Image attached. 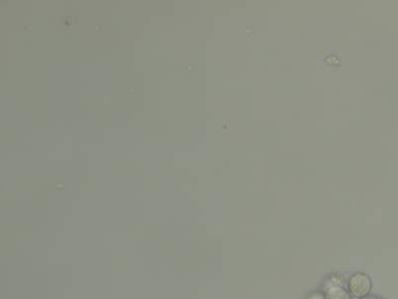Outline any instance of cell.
I'll list each match as a JSON object with an SVG mask.
<instances>
[{
    "label": "cell",
    "mask_w": 398,
    "mask_h": 299,
    "mask_svg": "<svg viewBox=\"0 0 398 299\" xmlns=\"http://www.w3.org/2000/svg\"><path fill=\"white\" fill-rule=\"evenodd\" d=\"M363 299H376V298H363Z\"/></svg>",
    "instance_id": "3"
},
{
    "label": "cell",
    "mask_w": 398,
    "mask_h": 299,
    "mask_svg": "<svg viewBox=\"0 0 398 299\" xmlns=\"http://www.w3.org/2000/svg\"><path fill=\"white\" fill-rule=\"evenodd\" d=\"M325 299H351V296L344 289L335 286L328 289Z\"/></svg>",
    "instance_id": "2"
},
{
    "label": "cell",
    "mask_w": 398,
    "mask_h": 299,
    "mask_svg": "<svg viewBox=\"0 0 398 299\" xmlns=\"http://www.w3.org/2000/svg\"><path fill=\"white\" fill-rule=\"evenodd\" d=\"M371 288V279L364 274H356V276L352 277L351 281H349V291L356 298H363L368 295L370 293Z\"/></svg>",
    "instance_id": "1"
}]
</instances>
